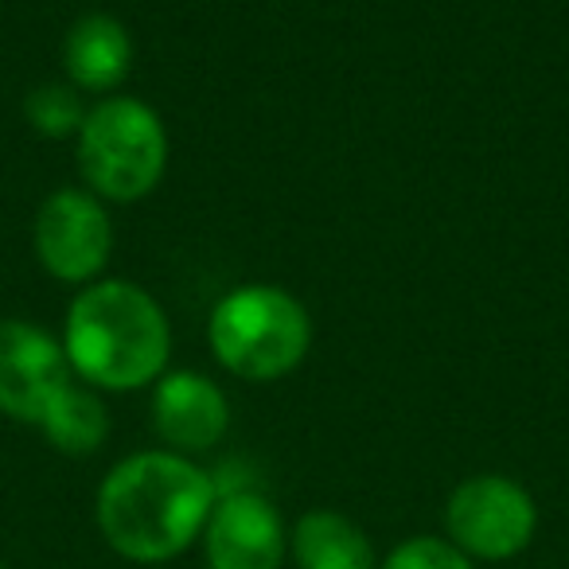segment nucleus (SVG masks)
Segmentation results:
<instances>
[{
	"label": "nucleus",
	"instance_id": "1",
	"mask_svg": "<svg viewBox=\"0 0 569 569\" xmlns=\"http://www.w3.org/2000/svg\"><path fill=\"white\" fill-rule=\"evenodd\" d=\"M214 499L219 480L203 465L172 449H144L106 472L94 519L113 553L137 566H160L203 535Z\"/></svg>",
	"mask_w": 569,
	"mask_h": 569
},
{
	"label": "nucleus",
	"instance_id": "2",
	"mask_svg": "<svg viewBox=\"0 0 569 569\" xmlns=\"http://www.w3.org/2000/svg\"><path fill=\"white\" fill-rule=\"evenodd\" d=\"M59 340L74 379L102 395H126L152 387L168 371L172 320L144 284L98 277L74 293Z\"/></svg>",
	"mask_w": 569,
	"mask_h": 569
},
{
	"label": "nucleus",
	"instance_id": "3",
	"mask_svg": "<svg viewBox=\"0 0 569 569\" xmlns=\"http://www.w3.org/2000/svg\"><path fill=\"white\" fill-rule=\"evenodd\" d=\"M317 328L305 301L273 281L238 284L214 301L207 343L214 363L242 382H277L309 359Z\"/></svg>",
	"mask_w": 569,
	"mask_h": 569
},
{
	"label": "nucleus",
	"instance_id": "4",
	"mask_svg": "<svg viewBox=\"0 0 569 569\" xmlns=\"http://www.w3.org/2000/svg\"><path fill=\"white\" fill-rule=\"evenodd\" d=\"M168 157L172 141L164 118L133 94L98 98L74 137L82 188L102 203H137L152 196L164 183Z\"/></svg>",
	"mask_w": 569,
	"mask_h": 569
},
{
	"label": "nucleus",
	"instance_id": "5",
	"mask_svg": "<svg viewBox=\"0 0 569 569\" xmlns=\"http://www.w3.org/2000/svg\"><path fill=\"white\" fill-rule=\"evenodd\" d=\"M113 219L110 207L82 183H63L40 203L32 219V253L43 273L59 284L98 281L113 258Z\"/></svg>",
	"mask_w": 569,
	"mask_h": 569
},
{
	"label": "nucleus",
	"instance_id": "6",
	"mask_svg": "<svg viewBox=\"0 0 569 569\" xmlns=\"http://www.w3.org/2000/svg\"><path fill=\"white\" fill-rule=\"evenodd\" d=\"M449 542L468 558L507 561L530 546L538 530V503L519 480L499 472L468 476L445 503Z\"/></svg>",
	"mask_w": 569,
	"mask_h": 569
},
{
	"label": "nucleus",
	"instance_id": "7",
	"mask_svg": "<svg viewBox=\"0 0 569 569\" xmlns=\"http://www.w3.org/2000/svg\"><path fill=\"white\" fill-rule=\"evenodd\" d=\"M74 379L63 340L20 317H0V413L40 426L51 398Z\"/></svg>",
	"mask_w": 569,
	"mask_h": 569
},
{
	"label": "nucleus",
	"instance_id": "8",
	"mask_svg": "<svg viewBox=\"0 0 569 569\" xmlns=\"http://www.w3.org/2000/svg\"><path fill=\"white\" fill-rule=\"evenodd\" d=\"M207 569H281L289 535L273 499L253 488H219L203 527Z\"/></svg>",
	"mask_w": 569,
	"mask_h": 569
},
{
	"label": "nucleus",
	"instance_id": "9",
	"mask_svg": "<svg viewBox=\"0 0 569 569\" xmlns=\"http://www.w3.org/2000/svg\"><path fill=\"white\" fill-rule=\"evenodd\" d=\"M152 429L172 452H207L230 429V398L203 371H164L152 382Z\"/></svg>",
	"mask_w": 569,
	"mask_h": 569
},
{
	"label": "nucleus",
	"instance_id": "10",
	"mask_svg": "<svg viewBox=\"0 0 569 569\" xmlns=\"http://www.w3.org/2000/svg\"><path fill=\"white\" fill-rule=\"evenodd\" d=\"M133 36L113 12H87L63 36V79L94 98L121 94L133 74Z\"/></svg>",
	"mask_w": 569,
	"mask_h": 569
},
{
	"label": "nucleus",
	"instance_id": "11",
	"mask_svg": "<svg viewBox=\"0 0 569 569\" xmlns=\"http://www.w3.org/2000/svg\"><path fill=\"white\" fill-rule=\"evenodd\" d=\"M289 550H293L301 569H379L375 561V546L363 535L359 522H351L340 511H305L297 519L293 535H289Z\"/></svg>",
	"mask_w": 569,
	"mask_h": 569
},
{
	"label": "nucleus",
	"instance_id": "12",
	"mask_svg": "<svg viewBox=\"0 0 569 569\" xmlns=\"http://www.w3.org/2000/svg\"><path fill=\"white\" fill-rule=\"evenodd\" d=\"M40 429L51 449L67 452V457L98 452L110 437V410L102 402V390L87 387L82 379H71L43 410Z\"/></svg>",
	"mask_w": 569,
	"mask_h": 569
},
{
	"label": "nucleus",
	"instance_id": "13",
	"mask_svg": "<svg viewBox=\"0 0 569 569\" xmlns=\"http://www.w3.org/2000/svg\"><path fill=\"white\" fill-rule=\"evenodd\" d=\"M90 106L82 102V90H74L67 79L40 82L24 94V121L48 141H67L79 137Z\"/></svg>",
	"mask_w": 569,
	"mask_h": 569
},
{
	"label": "nucleus",
	"instance_id": "14",
	"mask_svg": "<svg viewBox=\"0 0 569 569\" xmlns=\"http://www.w3.org/2000/svg\"><path fill=\"white\" fill-rule=\"evenodd\" d=\"M379 569H472V558L460 546H452L449 538L413 535L398 542Z\"/></svg>",
	"mask_w": 569,
	"mask_h": 569
},
{
	"label": "nucleus",
	"instance_id": "15",
	"mask_svg": "<svg viewBox=\"0 0 569 569\" xmlns=\"http://www.w3.org/2000/svg\"><path fill=\"white\" fill-rule=\"evenodd\" d=\"M0 569H4V566H0Z\"/></svg>",
	"mask_w": 569,
	"mask_h": 569
}]
</instances>
